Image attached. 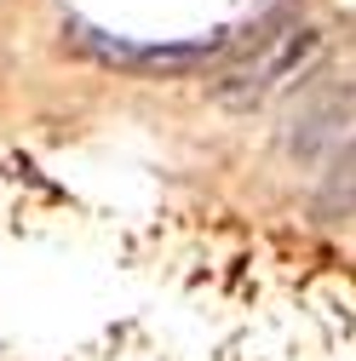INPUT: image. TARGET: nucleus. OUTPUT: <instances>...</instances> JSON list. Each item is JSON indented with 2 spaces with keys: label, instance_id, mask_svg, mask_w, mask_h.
Here are the masks:
<instances>
[{
  "label": "nucleus",
  "instance_id": "obj_1",
  "mask_svg": "<svg viewBox=\"0 0 356 361\" xmlns=\"http://www.w3.org/2000/svg\"><path fill=\"white\" fill-rule=\"evenodd\" d=\"M345 126H356V80H333L316 86L310 98H299L287 109V132H282V149L293 161H316L333 144H345Z\"/></svg>",
  "mask_w": 356,
  "mask_h": 361
},
{
  "label": "nucleus",
  "instance_id": "obj_2",
  "mask_svg": "<svg viewBox=\"0 0 356 361\" xmlns=\"http://www.w3.org/2000/svg\"><path fill=\"white\" fill-rule=\"evenodd\" d=\"M310 52H316V29H287V35H276V47H264L247 69H236V75H225V86H218V98L225 104H253V98H264L276 80H287Z\"/></svg>",
  "mask_w": 356,
  "mask_h": 361
},
{
  "label": "nucleus",
  "instance_id": "obj_3",
  "mask_svg": "<svg viewBox=\"0 0 356 361\" xmlns=\"http://www.w3.org/2000/svg\"><path fill=\"white\" fill-rule=\"evenodd\" d=\"M316 218H356V138L333 155L322 190H316Z\"/></svg>",
  "mask_w": 356,
  "mask_h": 361
}]
</instances>
